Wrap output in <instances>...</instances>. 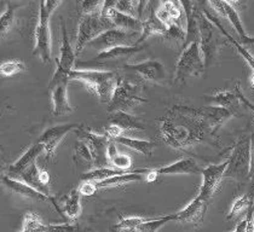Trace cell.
Instances as JSON below:
<instances>
[{"mask_svg": "<svg viewBox=\"0 0 254 232\" xmlns=\"http://www.w3.org/2000/svg\"><path fill=\"white\" fill-rule=\"evenodd\" d=\"M236 115L220 107L173 106L160 118L159 133L165 144L183 151L209 143L218 144V134L226 121Z\"/></svg>", "mask_w": 254, "mask_h": 232, "instance_id": "cell-1", "label": "cell"}, {"mask_svg": "<svg viewBox=\"0 0 254 232\" xmlns=\"http://www.w3.org/2000/svg\"><path fill=\"white\" fill-rule=\"evenodd\" d=\"M69 80L82 82L97 96L101 103L109 104L118 87L119 76L112 70L98 69H74Z\"/></svg>", "mask_w": 254, "mask_h": 232, "instance_id": "cell-2", "label": "cell"}, {"mask_svg": "<svg viewBox=\"0 0 254 232\" xmlns=\"http://www.w3.org/2000/svg\"><path fill=\"white\" fill-rule=\"evenodd\" d=\"M195 17L198 27V44L202 54L205 68H209L217 62L222 46V33L220 30L207 18L203 11L195 6Z\"/></svg>", "mask_w": 254, "mask_h": 232, "instance_id": "cell-3", "label": "cell"}, {"mask_svg": "<svg viewBox=\"0 0 254 232\" xmlns=\"http://www.w3.org/2000/svg\"><path fill=\"white\" fill-rule=\"evenodd\" d=\"M61 5V1H40L39 19L34 35V50L33 55L39 57L44 63L51 60V32H50V18L54 11Z\"/></svg>", "mask_w": 254, "mask_h": 232, "instance_id": "cell-4", "label": "cell"}, {"mask_svg": "<svg viewBox=\"0 0 254 232\" xmlns=\"http://www.w3.org/2000/svg\"><path fill=\"white\" fill-rule=\"evenodd\" d=\"M251 153H252V140L251 137L239 140L234 145L233 151L228 159L224 178H230L237 183H250Z\"/></svg>", "mask_w": 254, "mask_h": 232, "instance_id": "cell-5", "label": "cell"}, {"mask_svg": "<svg viewBox=\"0 0 254 232\" xmlns=\"http://www.w3.org/2000/svg\"><path fill=\"white\" fill-rule=\"evenodd\" d=\"M115 26L109 17H104L102 15V10L96 11L88 15H82L80 17L78 35H76V56L81 54L88 44L99 35L106 33L107 30L114 29Z\"/></svg>", "mask_w": 254, "mask_h": 232, "instance_id": "cell-6", "label": "cell"}, {"mask_svg": "<svg viewBox=\"0 0 254 232\" xmlns=\"http://www.w3.org/2000/svg\"><path fill=\"white\" fill-rule=\"evenodd\" d=\"M145 102L147 99L143 97V85L119 76L118 87L113 96L112 102L108 104V112L129 113L137 106L145 103Z\"/></svg>", "mask_w": 254, "mask_h": 232, "instance_id": "cell-7", "label": "cell"}, {"mask_svg": "<svg viewBox=\"0 0 254 232\" xmlns=\"http://www.w3.org/2000/svg\"><path fill=\"white\" fill-rule=\"evenodd\" d=\"M202 54L198 41L184 48L176 65L175 84H183L190 76H198L205 70Z\"/></svg>", "mask_w": 254, "mask_h": 232, "instance_id": "cell-8", "label": "cell"}, {"mask_svg": "<svg viewBox=\"0 0 254 232\" xmlns=\"http://www.w3.org/2000/svg\"><path fill=\"white\" fill-rule=\"evenodd\" d=\"M61 29H62V45H61V55L57 59V68L50 81L49 86L56 85L62 81H69V75L76 65V52L74 51L70 41H69L65 22L61 18Z\"/></svg>", "mask_w": 254, "mask_h": 232, "instance_id": "cell-9", "label": "cell"}, {"mask_svg": "<svg viewBox=\"0 0 254 232\" xmlns=\"http://www.w3.org/2000/svg\"><path fill=\"white\" fill-rule=\"evenodd\" d=\"M140 33H128L118 28L107 30L95 40L88 44V48H93L99 54L109 50L123 48V46H136L139 40Z\"/></svg>", "mask_w": 254, "mask_h": 232, "instance_id": "cell-10", "label": "cell"}, {"mask_svg": "<svg viewBox=\"0 0 254 232\" xmlns=\"http://www.w3.org/2000/svg\"><path fill=\"white\" fill-rule=\"evenodd\" d=\"M76 134L79 139L84 140L90 148L93 157V167L106 168L110 165L108 159V148L112 139L107 134H97L80 126L76 128Z\"/></svg>", "mask_w": 254, "mask_h": 232, "instance_id": "cell-11", "label": "cell"}, {"mask_svg": "<svg viewBox=\"0 0 254 232\" xmlns=\"http://www.w3.org/2000/svg\"><path fill=\"white\" fill-rule=\"evenodd\" d=\"M228 167V160L219 165H209L203 168L202 172V184H201L198 195L202 196L207 201H211L213 195L218 191L222 180L224 179V174Z\"/></svg>", "mask_w": 254, "mask_h": 232, "instance_id": "cell-12", "label": "cell"}, {"mask_svg": "<svg viewBox=\"0 0 254 232\" xmlns=\"http://www.w3.org/2000/svg\"><path fill=\"white\" fill-rule=\"evenodd\" d=\"M121 69L126 71L137 73L143 80L150 81L153 84H162L165 79H166L165 65L157 59H148L144 60V62L134 63V64L127 63Z\"/></svg>", "mask_w": 254, "mask_h": 232, "instance_id": "cell-13", "label": "cell"}, {"mask_svg": "<svg viewBox=\"0 0 254 232\" xmlns=\"http://www.w3.org/2000/svg\"><path fill=\"white\" fill-rule=\"evenodd\" d=\"M145 49V46H123V48H117L109 50V51L102 52V54H98L97 56L93 58L92 60H88V62H78L75 67L79 68L80 65H82L84 69H86L88 65H106L107 63L110 62H120V60H125V63L128 60V58L133 57L134 55L138 54V52L143 51ZM127 64V63H126Z\"/></svg>", "mask_w": 254, "mask_h": 232, "instance_id": "cell-14", "label": "cell"}, {"mask_svg": "<svg viewBox=\"0 0 254 232\" xmlns=\"http://www.w3.org/2000/svg\"><path fill=\"white\" fill-rule=\"evenodd\" d=\"M115 1H104L103 7H102V15L104 17H109L114 23L115 28L125 30L128 33H140L143 30V21L132 16L126 15V13L119 12L114 9Z\"/></svg>", "mask_w": 254, "mask_h": 232, "instance_id": "cell-15", "label": "cell"}, {"mask_svg": "<svg viewBox=\"0 0 254 232\" xmlns=\"http://www.w3.org/2000/svg\"><path fill=\"white\" fill-rule=\"evenodd\" d=\"M208 203L209 201H207L201 195H197L186 208L178 213H175L176 222L181 223L182 225H201L207 209H208Z\"/></svg>", "mask_w": 254, "mask_h": 232, "instance_id": "cell-16", "label": "cell"}, {"mask_svg": "<svg viewBox=\"0 0 254 232\" xmlns=\"http://www.w3.org/2000/svg\"><path fill=\"white\" fill-rule=\"evenodd\" d=\"M78 123H62V125L52 126L46 129L43 134L40 135L38 142L41 143L45 148V153L48 155V159H51L56 153L57 146L64 139V137L69 132L78 128Z\"/></svg>", "mask_w": 254, "mask_h": 232, "instance_id": "cell-17", "label": "cell"}, {"mask_svg": "<svg viewBox=\"0 0 254 232\" xmlns=\"http://www.w3.org/2000/svg\"><path fill=\"white\" fill-rule=\"evenodd\" d=\"M209 5H211L212 7H214L218 12L222 13L224 17H226L230 21L231 26L234 27V29L236 30V33L239 34L240 43L245 44V45H247V44H254V38L250 37V35L247 34V32H246L244 27V23H242L241 18H240L239 12H237L231 2L209 1Z\"/></svg>", "mask_w": 254, "mask_h": 232, "instance_id": "cell-18", "label": "cell"}, {"mask_svg": "<svg viewBox=\"0 0 254 232\" xmlns=\"http://www.w3.org/2000/svg\"><path fill=\"white\" fill-rule=\"evenodd\" d=\"M2 184H4L10 191L16 193V195H20L24 198H29V200H35V201H49V202L54 204L56 211L59 212L61 215H63L62 211L60 209L59 204L56 203L55 198H50L48 196L43 195V193L37 191V190L33 189L32 186H29V185H27L26 183H23L22 180H17V179L11 178V176L4 175L2 176Z\"/></svg>", "mask_w": 254, "mask_h": 232, "instance_id": "cell-19", "label": "cell"}, {"mask_svg": "<svg viewBox=\"0 0 254 232\" xmlns=\"http://www.w3.org/2000/svg\"><path fill=\"white\" fill-rule=\"evenodd\" d=\"M68 82L69 81H62L49 86V92L52 101V113L56 116H64L74 112L68 99Z\"/></svg>", "mask_w": 254, "mask_h": 232, "instance_id": "cell-20", "label": "cell"}, {"mask_svg": "<svg viewBox=\"0 0 254 232\" xmlns=\"http://www.w3.org/2000/svg\"><path fill=\"white\" fill-rule=\"evenodd\" d=\"M43 153H45V148H44V145L39 142L34 143L32 146H29L28 150L22 155L15 164L10 166L9 174L10 175L16 176V178H20L22 174L26 172L28 168L32 167L33 165H35L37 159Z\"/></svg>", "mask_w": 254, "mask_h": 232, "instance_id": "cell-21", "label": "cell"}, {"mask_svg": "<svg viewBox=\"0 0 254 232\" xmlns=\"http://www.w3.org/2000/svg\"><path fill=\"white\" fill-rule=\"evenodd\" d=\"M157 173V175H173V174H200L202 172L198 168L195 160L192 159H182L173 164L164 166V167L153 168Z\"/></svg>", "mask_w": 254, "mask_h": 232, "instance_id": "cell-22", "label": "cell"}, {"mask_svg": "<svg viewBox=\"0 0 254 232\" xmlns=\"http://www.w3.org/2000/svg\"><path fill=\"white\" fill-rule=\"evenodd\" d=\"M108 121H109V125L117 126L123 129L124 133L128 131H144L145 128L144 123L140 122L136 116L125 112L110 113L108 116Z\"/></svg>", "mask_w": 254, "mask_h": 232, "instance_id": "cell-23", "label": "cell"}, {"mask_svg": "<svg viewBox=\"0 0 254 232\" xmlns=\"http://www.w3.org/2000/svg\"><path fill=\"white\" fill-rule=\"evenodd\" d=\"M166 30L167 26L161 21V19L157 17L155 10H154L153 7V4H151V10L150 12H149L148 18L145 19V21H143V30L137 45H140V43L145 41V39L151 37V35H164Z\"/></svg>", "mask_w": 254, "mask_h": 232, "instance_id": "cell-24", "label": "cell"}, {"mask_svg": "<svg viewBox=\"0 0 254 232\" xmlns=\"http://www.w3.org/2000/svg\"><path fill=\"white\" fill-rule=\"evenodd\" d=\"M184 13V9L181 1H164L160 4L159 9L156 11L157 17L161 19L168 27L172 23H178L182 15Z\"/></svg>", "mask_w": 254, "mask_h": 232, "instance_id": "cell-25", "label": "cell"}, {"mask_svg": "<svg viewBox=\"0 0 254 232\" xmlns=\"http://www.w3.org/2000/svg\"><path fill=\"white\" fill-rule=\"evenodd\" d=\"M203 12H205V15L207 16V18H208L209 21H211L212 23H213L214 26L220 30V33H222V34L224 35V37L226 38V40H229L231 44H233V45L235 46V49H236V51L239 52V54L242 56V58H244L246 62H247L248 67L251 68V70L254 71V56H253V55L251 54V52L248 51V50L246 49L245 46L242 45L241 43H240V41L235 40V39L231 37V35L229 34L228 32H226V29L222 26V23H219V19H218L217 17H214L213 15H211V13L207 12V11H203Z\"/></svg>", "mask_w": 254, "mask_h": 232, "instance_id": "cell-26", "label": "cell"}, {"mask_svg": "<svg viewBox=\"0 0 254 232\" xmlns=\"http://www.w3.org/2000/svg\"><path fill=\"white\" fill-rule=\"evenodd\" d=\"M168 222H176V215L170 214L164 215L161 218H156V219H143L136 228L131 229V230H120L117 226H114V228L117 229L118 232H156Z\"/></svg>", "mask_w": 254, "mask_h": 232, "instance_id": "cell-27", "label": "cell"}, {"mask_svg": "<svg viewBox=\"0 0 254 232\" xmlns=\"http://www.w3.org/2000/svg\"><path fill=\"white\" fill-rule=\"evenodd\" d=\"M21 180L23 183H26L29 186H32L33 189H35L37 191L43 193V195L48 196L50 198H54L51 195V191H50V186H46L41 183L40 180V168L38 167L37 164L33 165L32 167L28 168L22 175L20 176Z\"/></svg>", "mask_w": 254, "mask_h": 232, "instance_id": "cell-28", "label": "cell"}, {"mask_svg": "<svg viewBox=\"0 0 254 232\" xmlns=\"http://www.w3.org/2000/svg\"><path fill=\"white\" fill-rule=\"evenodd\" d=\"M114 142L119 143V144H123L124 146H127V148L132 149V150H136L138 153L144 155L145 157L151 156L154 148H155V143L150 142V140L137 139V138H131L127 137V135H121V137L114 139Z\"/></svg>", "mask_w": 254, "mask_h": 232, "instance_id": "cell-29", "label": "cell"}, {"mask_svg": "<svg viewBox=\"0 0 254 232\" xmlns=\"http://www.w3.org/2000/svg\"><path fill=\"white\" fill-rule=\"evenodd\" d=\"M143 179V174H139L134 171H128V172L120 174V175L112 176V178L107 179V180L99 181L96 183V187L97 190L99 189H106V187H114V186H121V185H125L132 181H139Z\"/></svg>", "mask_w": 254, "mask_h": 232, "instance_id": "cell-30", "label": "cell"}, {"mask_svg": "<svg viewBox=\"0 0 254 232\" xmlns=\"http://www.w3.org/2000/svg\"><path fill=\"white\" fill-rule=\"evenodd\" d=\"M209 103L213 104L214 107L224 108V109L233 110L235 112V104L239 102V97L236 95V91H220V92L214 93L212 96L206 97Z\"/></svg>", "mask_w": 254, "mask_h": 232, "instance_id": "cell-31", "label": "cell"}, {"mask_svg": "<svg viewBox=\"0 0 254 232\" xmlns=\"http://www.w3.org/2000/svg\"><path fill=\"white\" fill-rule=\"evenodd\" d=\"M108 159H109L110 165L114 166L115 170L129 171V168L132 167V159L128 155L119 153L117 143L114 140H110L109 148H108Z\"/></svg>", "mask_w": 254, "mask_h": 232, "instance_id": "cell-32", "label": "cell"}, {"mask_svg": "<svg viewBox=\"0 0 254 232\" xmlns=\"http://www.w3.org/2000/svg\"><path fill=\"white\" fill-rule=\"evenodd\" d=\"M80 200H81V193H80L79 189L71 190L63 200V212L65 213L67 217L70 219H76L81 213V204H80Z\"/></svg>", "mask_w": 254, "mask_h": 232, "instance_id": "cell-33", "label": "cell"}, {"mask_svg": "<svg viewBox=\"0 0 254 232\" xmlns=\"http://www.w3.org/2000/svg\"><path fill=\"white\" fill-rule=\"evenodd\" d=\"M254 203V190L251 189L250 193L247 195L240 196L239 198L234 201L233 206H231L230 212H229L228 219L233 220L235 218H239L240 215H242L244 213L247 214V212L250 211L251 207L253 206Z\"/></svg>", "mask_w": 254, "mask_h": 232, "instance_id": "cell-34", "label": "cell"}, {"mask_svg": "<svg viewBox=\"0 0 254 232\" xmlns=\"http://www.w3.org/2000/svg\"><path fill=\"white\" fill-rule=\"evenodd\" d=\"M128 172V171H119L115 170V168H93L90 172L84 173L81 175V180H88V181H95V183H99V181L107 180V179L112 178V176L120 175V174H124Z\"/></svg>", "mask_w": 254, "mask_h": 232, "instance_id": "cell-35", "label": "cell"}, {"mask_svg": "<svg viewBox=\"0 0 254 232\" xmlns=\"http://www.w3.org/2000/svg\"><path fill=\"white\" fill-rule=\"evenodd\" d=\"M22 232H50V224H45L35 213L28 212L24 215Z\"/></svg>", "mask_w": 254, "mask_h": 232, "instance_id": "cell-36", "label": "cell"}, {"mask_svg": "<svg viewBox=\"0 0 254 232\" xmlns=\"http://www.w3.org/2000/svg\"><path fill=\"white\" fill-rule=\"evenodd\" d=\"M162 38L166 41H170L171 44H186L187 40V32L182 28L181 24L178 23H172L167 27V30L165 32V34L162 35Z\"/></svg>", "mask_w": 254, "mask_h": 232, "instance_id": "cell-37", "label": "cell"}, {"mask_svg": "<svg viewBox=\"0 0 254 232\" xmlns=\"http://www.w3.org/2000/svg\"><path fill=\"white\" fill-rule=\"evenodd\" d=\"M74 157H75V160L78 162L93 166L92 154H91L90 148H88L84 140L79 139L75 143V145H74Z\"/></svg>", "mask_w": 254, "mask_h": 232, "instance_id": "cell-38", "label": "cell"}, {"mask_svg": "<svg viewBox=\"0 0 254 232\" xmlns=\"http://www.w3.org/2000/svg\"><path fill=\"white\" fill-rule=\"evenodd\" d=\"M24 70H26V64L17 59L7 60V62L1 63V65H0V74L4 77L15 76L17 74L23 73Z\"/></svg>", "mask_w": 254, "mask_h": 232, "instance_id": "cell-39", "label": "cell"}, {"mask_svg": "<svg viewBox=\"0 0 254 232\" xmlns=\"http://www.w3.org/2000/svg\"><path fill=\"white\" fill-rule=\"evenodd\" d=\"M20 7V4L16 2H7L6 11L0 17V24H1V35L4 37L5 33L9 32V29L12 27L13 21H15V11Z\"/></svg>", "mask_w": 254, "mask_h": 232, "instance_id": "cell-40", "label": "cell"}, {"mask_svg": "<svg viewBox=\"0 0 254 232\" xmlns=\"http://www.w3.org/2000/svg\"><path fill=\"white\" fill-rule=\"evenodd\" d=\"M50 232H80L78 224H50Z\"/></svg>", "mask_w": 254, "mask_h": 232, "instance_id": "cell-41", "label": "cell"}, {"mask_svg": "<svg viewBox=\"0 0 254 232\" xmlns=\"http://www.w3.org/2000/svg\"><path fill=\"white\" fill-rule=\"evenodd\" d=\"M81 196H92L93 193L97 191V187H96L95 181H88L85 180L82 181L81 185L78 187Z\"/></svg>", "mask_w": 254, "mask_h": 232, "instance_id": "cell-42", "label": "cell"}, {"mask_svg": "<svg viewBox=\"0 0 254 232\" xmlns=\"http://www.w3.org/2000/svg\"><path fill=\"white\" fill-rule=\"evenodd\" d=\"M235 91H236V95H237V97H239L240 102H242V103H244L245 106L248 108V109H251L254 113V104L251 101H248L247 97H246L245 93L242 92L241 84H240V82L239 84H236V86H235ZM253 134H254V132H253Z\"/></svg>", "mask_w": 254, "mask_h": 232, "instance_id": "cell-43", "label": "cell"}, {"mask_svg": "<svg viewBox=\"0 0 254 232\" xmlns=\"http://www.w3.org/2000/svg\"><path fill=\"white\" fill-rule=\"evenodd\" d=\"M252 140V153H251V171H250V185L251 189L254 190V134L251 137Z\"/></svg>", "mask_w": 254, "mask_h": 232, "instance_id": "cell-44", "label": "cell"}, {"mask_svg": "<svg viewBox=\"0 0 254 232\" xmlns=\"http://www.w3.org/2000/svg\"><path fill=\"white\" fill-rule=\"evenodd\" d=\"M145 176H147V180L150 183V181H155L156 178L159 175H157V173L153 170V168H149V172L145 174Z\"/></svg>", "mask_w": 254, "mask_h": 232, "instance_id": "cell-45", "label": "cell"}, {"mask_svg": "<svg viewBox=\"0 0 254 232\" xmlns=\"http://www.w3.org/2000/svg\"><path fill=\"white\" fill-rule=\"evenodd\" d=\"M234 232H247L246 231V220L245 219L236 226V229H235Z\"/></svg>", "mask_w": 254, "mask_h": 232, "instance_id": "cell-46", "label": "cell"}, {"mask_svg": "<svg viewBox=\"0 0 254 232\" xmlns=\"http://www.w3.org/2000/svg\"><path fill=\"white\" fill-rule=\"evenodd\" d=\"M250 85H251V87L254 90V71H252L250 75Z\"/></svg>", "mask_w": 254, "mask_h": 232, "instance_id": "cell-47", "label": "cell"}]
</instances>
